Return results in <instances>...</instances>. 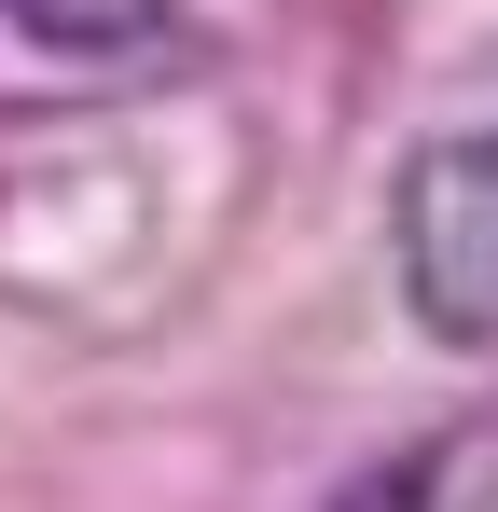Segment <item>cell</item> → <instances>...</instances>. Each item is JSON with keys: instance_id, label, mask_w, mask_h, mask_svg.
Here are the masks:
<instances>
[{"instance_id": "obj_1", "label": "cell", "mask_w": 498, "mask_h": 512, "mask_svg": "<svg viewBox=\"0 0 498 512\" xmlns=\"http://www.w3.org/2000/svg\"><path fill=\"white\" fill-rule=\"evenodd\" d=\"M388 250H402V291L443 346H498V125L485 139H429L402 167Z\"/></svg>"}, {"instance_id": "obj_2", "label": "cell", "mask_w": 498, "mask_h": 512, "mask_svg": "<svg viewBox=\"0 0 498 512\" xmlns=\"http://www.w3.org/2000/svg\"><path fill=\"white\" fill-rule=\"evenodd\" d=\"M415 499H429V457H388L374 485H346V499H332V512H415Z\"/></svg>"}]
</instances>
